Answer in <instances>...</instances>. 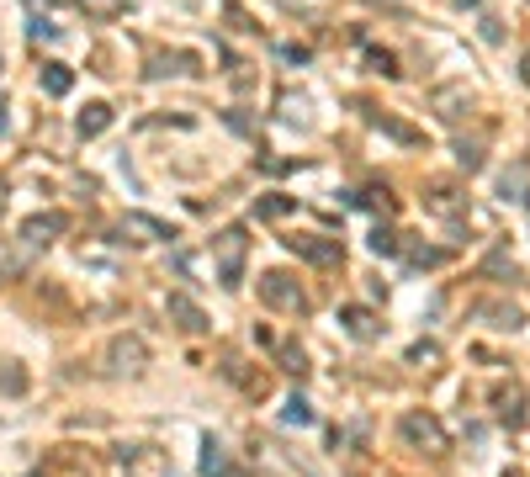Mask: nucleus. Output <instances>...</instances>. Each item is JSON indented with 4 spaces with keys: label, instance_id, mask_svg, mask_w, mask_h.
<instances>
[{
    "label": "nucleus",
    "instance_id": "obj_1",
    "mask_svg": "<svg viewBox=\"0 0 530 477\" xmlns=\"http://www.w3.org/2000/svg\"><path fill=\"white\" fill-rule=\"evenodd\" d=\"M244 250H250V234H244V228H223V234H218V276H223V287H239V276H244Z\"/></svg>",
    "mask_w": 530,
    "mask_h": 477
},
{
    "label": "nucleus",
    "instance_id": "obj_2",
    "mask_svg": "<svg viewBox=\"0 0 530 477\" xmlns=\"http://www.w3.org/2000/svg\"><path fill=\"white\" fill-rule=\"evenodd\" d=\"M106 366H111V377H138V372L149 366V345H143L138 335H117V340L106 345Z\"/></svg>",
    "mask_w": 530,
    "mask_h": 477
},
{
    "label": "nucleus",
    "instance_id": "obj_3",
    "mask_svg": "<svg viewBox=\"0 0 530 477\" xmlns=\"http://www.w3.org/2000/svg\"><path fill=\"white\" fill-rule=\"evenodd\" d=\"M260 297H265L271 308H281V313H303V308H308L303 287H297L287 271H265V276H260Z\"/></svg>",
    "mask_w": 530,
    "mask_h": 477
},
{
    "label": "nucleus",
    "instance_id": "obj_4",
    "mask_svg": "<svg viewBox=\"0 0 530 477\" xmlns=\"http://www.w3.org/2000/svg\"><path fill=\"white\" fill-rule=\"evenodd\" d=\"M398 430H403V441L409 446H419V451H446V430H441V419L435 414H403L398 419Z\"/></svg>",
    "mask_w": 530,
    "mask_h": 477
},
{
    "label": "nucleus",
    "instance_id": "obj_5",
    "mask_svg": "<svg viewBox=\"0 0 530 477\" xmlns=\"http://www.w3.org/2000/svg\"><path fill=\"white\" fill-rule=\"evenodd\" d=\"M64 228H69V212H37V218L21 223V239H27V250H42V244H53Z\"/></svg>",
    "mask_w": 530,
    "mask_h": 477
},
{
    "label": "nucleus",
    "instance_id": "obj_6",
    "mask_svg": "<svg viewBox=\"0 0 530 477\" xmlns=\"http://www.w3.org/2000/svg\"><path fill=\"white\" fill-rule=\"evenodd\" d=\"M165 313H170V324H175L181 335H207V313H202L186 292H170V297H165Z\"/></svg>",
    "mask_w": 530,
    "mask_h": 477
},
{
    "label": "nucleus",
    "instance_id": "obj_7",
    "mask_svg": "<svg viewBox=\"0 0 530 477\" xmlns=\"http://www.w3.org/2000/svg\"><path fill=\"white\" fill-rule=\"evenodd\" d=\"M287 250L303 255V260H313V265H334L340 260V239H319V234H292Z\"/></svg>",
    "mask_w": 530,
    "mask_h": 477
},
{
    "label": "nucleus",
    "instance_id": "obj_8",
    "mask_svg": "<svg viewBox=\"0 0 530 477\" xmlns=\"http://www.w3.org/2000/svg\"><path fill=\"white\" fill-rule=\"evenodd\" d=\"M122 228H127V234H143V239H175V228L159 223V218H149V212H127Z\"/></svg>",
    "mask_w": 530,
    "mask_h": 477
},
{
    "label": "nucleus",
    "instance_id": "obj_9",
    "mask_svg": "<svg viewBox=\"0 0 530 477\" xmlns=\"http://www.w3.org/2000/svg\"><path fill=\"white\" fill-rule=\"evenodd\" d=\"M111 127V106L106 101H90L85 112H80V138H96V133H106Z\"/></svg>",
    "mask_w": 530,
    "mask_h": 477
},
{
    "label": "nucleus",
    "instance_id": "obj_10",
    "mask_svg": "<svg viewBox=\"0 0 530 477\" xmlns=\"http://www.w3.org/2000/svg\"><path fill=\"white\" fill-rule=\"evenodd\" d=\"M340 324H345L356 340H372V335H377V319H372V308H356V303H350V308H340Z\"/></svg>",
    "mask_w": 530,
    "mask_h": 477
},
{
    "label": "nucleus",
    "instance_id": "obj_11",
    "mask_svg": "<svg viewBox=\"0 0 530 477\" xmlns=\"http://www.w3.org/2000/svg\"><path fill=\"white\" fill-rule=\"evenodd\" d=\"M478 319H494V329H510V335L526 324V319H520V308H510V303H483V308H478Z\"/></svg>",
    "mask_w": 530,
    "mask_h": 477
},
{
    "label": "nucleus",
    "instance_id": "obj_12",
    "mask_svg": "<svg viewBox=\"0 0 530 477\" xmlns=\"http://www.w3.org/2000/svg\"><path fill=\"white\" fill-rule=\"evenodd\" d=\"M494 409H499V419H504V425H520V419H526V393H520V388L494 393Z\"/></svg>",
    "mask_w": 530,
    "mask_h": 477
},
{
    "label": "nucleus",
    "instance_id": "obj_13",
    "mask_svg": "<svg viewBox=\"0 0 530 477\" xmlns=\"http://www.w3.org/2000/svg\"><path fill=\"white\" fill-rule=\"evenodd\" d=\"M69 85H74L69 64H42V90L48 96H69Z\"/></svg>",
    "mask_w": 530,
    "mask_h": 477
},
{
    "label": "nucleus",
    "instance_id": "obj_14",
    "mask_svg": "<svg viewBox=\"0 0 530 477\" xmlns=\"http://www.w3.org/2000/svg\"><path fill=\"white\" fill-rule=\"evenodd\" d=\"M287 212H297V196H260V202H255V218H271V223H276V218H287Z\"/></svg>",
    "mask_w": 530,
    "mask_h": 477
},
{
    "label": "nucleus",
    "instance_id": "obj_15",
    "mask_svg": "<svg viewBox=\"0 0 530 477\" xmlns=\"http://www.w3.org/2000/svg\"><path fill=\"white\" fill-rule=\"evenodd\" d=\"M457 106H467V90H462V85H446V90H435V112H441V117H462Z\"/></svg>",
    "mask_w": 530,
    "mask_h": 477
},
{
    "label": "nucleus",
    "instance_id": "obj_16",
    "mask_svg": "<svg viewBox=\"0 0 530 477\" xmlns=\"http://www.w3.org/2000/svg\"><path fill=\"white\" fill-rule=\"evenodd\" d=\"M483 276H494V281H515V276H520V271H515V260H510V255H504V250H494V255H488V260H483Z\"/></svg>",
    "mask_w": 530,
    "mask_h": 477
},
{
    "label": "nucleus",
    "instance_id": "obj_17",
    "mask_svg": "<svg viewBox=\"0 0 530 477\" xmlns=\"http://www.w3.org/2000/svg\"><path fill=\"white\" fill-rule=\"evenodd\" d=\"M223 473H228V457H223L218 441H207L202 446V477H223Z\"/></svg>",
    "mask_w": 530,
    "mask_h": 477
},
{
    "label": "nucleus",
    "instance_id": "obj_18",
    "mask_svg": "<svg viewBox=\"0 0 530 477\" xmlns=\"http://www.w3.org/2000/svg\"><path fill=\"white\" fill-rule=\"evenodd\" d=\"M80 11H85V16H96V21H111V16H122V11H127V0H80Z\"/></svg>",
    "mask_w": 530,
    "mask_h": 477
},
{
    "label": "nucleus",
    "instance_id": "obj_19",
    "mask_svg": "<svg viewBox=\"0 0 530 477\" xmlns=\"http://www.w3.org/2000/svg\"><path fill=\"white\" fill-rule=\"evenodd\" d=\"M457 165H462V170H483V143H467V138H462V143H457Z\"/></svg>",
    "mask_w": 530,
    "mask_h": 477
},
{
    "label": "nucleus",
    "instance_id": "obj_20",
    "mask_svg": "<svg viewBox=\"0 0 530 477\" xmlns=\"http://www.w3.org/2000/svg\"><path fill=\"white\" fill-rule=\"evenodd\" d=\"M372 255H398V234L377 223V228H372Z\"/></svg>",
    "mask_w": 530,
    "mask_h": 477
},
{
    "label": "nucleus",
    "instance_id": "obj_21",
    "mask_svg": "<svg viewBox=\"0 0 530 477\" xmlns=\"http://www.w3.org/2000/svg\"><path fill=\"white\" fill-rule=\"evenodd\" d=\"M441 260H446V255L430 250V244H414V250H409V265H414V271H430V265H441Z\"/></svg>",
    "mask_w": 530,
    "mask_h": 477
},
{
    "label": "nucleus",
    "instance_id": "obj_22",
    "mask_svg": "<svg viewBox=\"0 0 530 477\" xmlns=\"http://www.w3.org/2000/svg\"><path fill=\"white\" fill-rule=\"evenodd\" d=\"M281 419H287V425H297V430H303V425H313V409H308V404H303V398H292V404H287V409H281Z\"/></svg>",
    "mask_w": 530,
    "mask_h": 477
},
{
    "label": "nucleus",
    "instance_id": "obj_23",
    "mask_svg": "<svg viewBox=\"0 0 530 477\" xmlns=\"http://www.w3.org/2000/svg\"><path fill=\"white\" fill-rule=\"evenodd\" d=\"M382 133H393L398 143H419V133H414L409 122H398V117H382Z\"/></svg>",
    "mask_w": 530,
    "mask_h": 477
},
{
    "label": "nucleus",
    "instance_id": "obj_24",
    "mask_svg": "<svg viewBox=\"0 0 530 477\" xmlns=\"http://www.w3.org/2000/svg\"><path fill=\"white\" fill-rule=\"evenodd\" d=\"M21 388H27V377H21V366H5V372H0V393H11V398H16Z\"/></svg>",
    "mask_w": 530,
    "mask_h": 477
},
{
    "label": "nucleus",
    "instance_id": "obj_25",
    "mask_svg": "<svg viewBox=\"0 0 530 477\" xmlns=\"http://www.w3.org/2000/svg\"><path fill=\"white\" fill-rule=\"evenodd\" d=\"M366 58H372V69H377V74H388V80L398 74V64H393V53H382V48H372Z\"/></svg>",
    "mask_w": 530,
    "mask_h": 477
},
{
    "label": "nucleus",
    "instance_id": "obj_26",
    "mask_svg": "<svg viewBox=\"0 0 530 477\" xmlns=\"http://www.w3.org/2000/svg\"><path fill=\"white\" fill-rule=\"evenodd\" d=\"M499 191H504V196H510V191H526V165H515V170L499 181ZM526 196H530V191H526Z\"/></svg>",
    "mask_w": 530,
    "mask_h": 477
},
{
    "label": "nucleus",
    "instance_id": "obj_27",
    "mask_svg": "<svg viewBox=\"0 0 530 477\" xmlns=\"http://www.w3.org/2000/svg\"><path fill=\"white\" fill-rule=\"evenodd\" d=\"M409 361H414V366H435V361H441V350H435V345H414V350H409Z\"/></svg>",
    "mask_w": 530,
    "mask_h": 477
},
{
    "label": "nucleus",
    "instance_id": "obj_28",
    "mask_svg": "<svg viewBox=\"0 0 530 477\" xmlns=\"http://www.w3.org/2000/svg\"><path fill=\"white\" fill-rule=\"evenodd\" d=\"M281 361H287V372H303V350L297 345H281Z\"/></svg>",
    "mask_w": 530,
    "mask_h": 477
},
{
    "label": "nucleus",
    "instance_id": "obj_29",
    "mask_svg": "<svg viewBox=\"0 0 530 477\" xmlns=\"http://www.w3.org/2000/svg\"><path fill=\"white\" fill-rule=\"evenodd\" d=\"M281 58H287V64H308V48H297V42H287V48H281Z\"/></svg>",
    "mask_w": 530,
    "mask_h": 477
},
{
    "label": "nucleus",
    "instance_id": "obj_30",
    "mask_svg": "<svg viewBox=\"0 0 530 477\" xmlns=\"http://www.w3.org/2000/svg\"><path fill=\"white\" fill-rule=\"evenodd\" d=\"M457 5H483V0H457Z\"/></svg>",
    "mask_w": 530,
    "mask_h": 477
},
{
    "label": "nucleus",
    "instance_id": "obj_31",
    "mask_svg": "<svg viewBox=\"0 0 530 477\" xmlns=\"http://www.w3.org/2000/svg\"><path fill=\"white\" fill-rule=\"evenodd\" d=\"M526 85H530V53H526Z\"/></svg>",
    "mask_w": 530,
    "mask_h": 477
},
{
    "label": "nucleus",
    "instance_id": "obj_32",
    "mask_svg": "<svg viewBox=\"0 0 530 477\" xmlns=\"http://www.w3.org/2000/svg\"><path fill=\"white\" fill-rule=\"evenodd\" d=\"M223 477H244V473H234V467H228V473H223Z\"/></svg>",
    "mask_w": 530,
    "mask_h": 477
},
{
    "label": "nucleus",
    "instance_id": "obj_33",
    "mask_svg": "<svg viewBox=\"0 0 530 477\" xmlns=\"http://www.w3.org/2000/svg\"><path fill=\"white\" fill-rule=\"evenodd\" d=\"M526 202H530V196H526Z\"/></svg>",
    "mask_w": 530,
    "mask_h": 477
}]
</instances>
